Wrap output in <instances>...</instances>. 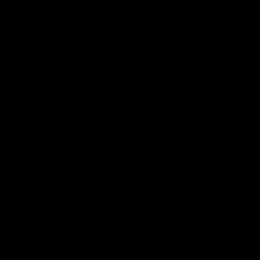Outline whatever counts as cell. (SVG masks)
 I'll return each mask as SVG.
<instances>
[]
</instances>
